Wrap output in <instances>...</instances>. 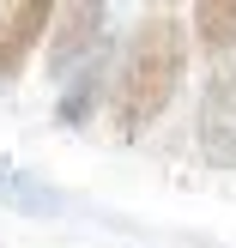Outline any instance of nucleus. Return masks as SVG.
Here are the masks:
<instances>
[{
    "label": "nucleus",
    "instance_id": "f257e3e1",
    "mask_svg": "<svg viewBox=\"0 0 236 248\" xmlns=\"http://www.w3.org/2000/svg\"><path fill=\"white\" fill-rule=\"evenodd\" d=\"M182 73H188V18L170 6H152L140 24H133L127 48H121V67H115V127L121 133H140L176 103L182 91Z\"/></svg>",
    "mask_w": 236,
    "mask_h": 248
},
{
    "label": "nucleus",
    "instance_id": "f03ea898",
    "mask_svg": "<svg viewBox=\"0 0 236 248\" xmlns=\"http://www.w3.org/2000/svg\"><path fill=\"white\" fill-rule=\"evenodd\" d=\"M194 145H200L206 164L236 170V55L224 67H212L200 91V115H194Z\"/></svg>",
    "mask_w": 236,
    "mask_h": 248
},
{
    "label": "nucleus",
    "instance_id": "7ed1b4c3",
    "mask_svg": "<svg viewBox=\"0 0 236 248\" xmlns=\"http://www.w3.org/2000/svg\"><path fill=\"white\" fill-rule=\"evenodd\" d=\"M103 18H109V6H97V0L55 6V36H48V67H55V79H73L79 67L97 61V48H103Z\"/></svg>",
    "mask_w": 236,
    "mask_h": 248
},
{
    "label": "nucleus",
    "instance_id": "20e7f679",
    "mask_svg": "<svg viewBox=\"0 0 236 248\" xmlns=\"http://www.w3.org/2000/svg\"><path fill=\"white\" fill-rule=\"evenodd\" d=\"M48 24H55L48 0H12V6H0V73H18L24 55L43 43Z\"/></svg>",
    "mask_w": 236,
    "mask_h": 248
},
{
    "label": "nucleus",
    "instance_id": "39448f33",
    "mask_svg": "<svg viewBox=\"0 0 236 248\" xmlns=\"http://www.w3.org/2000/svg\"><path fill=\"white\" fill-rule=\"evenodd\" d=\"M0 206H6V212H24V218H55L61 206H67V194H61L55 182H43L36 170L0 157Z\"/></svg>",
    "mask_w": 236,
    "mask_h": 248
},
{
    "label": "nucleus",
    "instance_id": "423d86ee",
    "mask_svg": "<svg viewBox=\"0 0 236 248\" xmlns=\"http://www.w3.org/2000/svg\"><path fill=\"white\" fill-rule=\"evenodd\" d=\"M188 31L200 36V48L230 55L236 48V0H200V6L188 12Z\"/></svg>",
    "mask_w": 236,
    "mask_h": 248
}]
</instances>
